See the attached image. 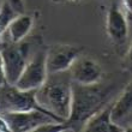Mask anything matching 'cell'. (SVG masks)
I'll return each instance as SVG.
<instances>
[{
  "mask_svg": "<svg viewBox=\"0 0 132 132\" xmlns=\"http://www.w3.org/2000/svg\"><path fill=\"white\" fill-rule=\"evenodd\" d=\"M112 96V89L94 85H80L72 82V107L67 124L73 130H82L90 117L106 107Z\"/></svg>",
  "mask_w": 132,
  "mask_h": 132,
  "instance_id": "obj_1",
  "label": "cell"
},
{
  "mask_svg": "<svg viewBox=\"0 0 132 132\" xmlns=\"http://www.w3.org/2000/svg\"><path fill=\"white\" fill-rule=\"evenodd\" d=\"M49 75L46 83L36 90V98L46 112L61 121H67L72 107V80Z\"/></svg>",
  "mask_w": 132,
  "mask_h": 132,
  "instance_id": "obj_2",
  "label": "cell"
},
{
  "mask_svg": "<svg viewBox=\"0 0 132 132\" xmlns=\"http://www.w3.org/2000/svg\"><path fill=\"white\" fill-rule=\"evenodd\" d=\"M35 109L46 112L37 102L36 90H22L12 84L0 87V113L28 112Z\"/></svg>",
  "mask_w": 132,
  "mask_h": 132,
  "instance_id": "obj_3",
  "label": "cell"
},
{
  "mask_svg": "<svg viewBox=\"0 0 132 132\" xmlns=\"http://www.w3.org/2000/svg\"><path fill=\"white\" fill-rule=\"evenodd\" d=\"M0 55L3 58L7 83L14 85L31 58L29 56L28 43L24 41L18 43H6L0 51Z\"/></svg>",
  "mask_w": 132,
  "mask_h": 132,
  "instance_id": "obj_4",
  "label": "cell"
},
{
  "mask_svg": "<svg viewBox=\"0 0 132 132\" xmlns=\"http://www.w3.org/2000/svg\"><path fill=\"white\" fill-rule=\"evenodd\" d=\"M48 76L47 49H43L36 52L30 58L14 85L22 90H37L46 83Z\"/></svg>",
  "mask_w": 132,
  "mask_h": 132,
  "instance_id": "obj_5",
  "label": "cell"
},
{
  "mask_svg": "<svg viewBox=\"0 0 132 132\" xmlns=\"http://www.w3.org/2000/svg\"><path fill=\"white\" fill-rule=\"evenodd\" d=\"M83 47L67 43H54L47 48V69L49 75L67 72L75 60L82 55Z\"/></svg>",
  "mask_w": 132,
  "mask_h": 132,
  "instance_id": "obj_6",
  "label": "cell"
},
{
  "mask_svg": "<svg viewBox=\"0 0 132 132\" xmlns=\"http://www.w3.org/2000/svg\"><path fill=\"white\" fill-rule=\"evenodd\" d=\"M1 115L6 121L9 130L13 132L36 131L45 122L58 120L51 114L38 109L28 112H7V113H1Z\"/></svg>",
  "mask_w": 132,
  "mask_h": 132,
  "instance_id": "obj_7",
  "label": "cell"
},
{
  "mask_svg": "<svg viewBox=\"0 0 132 132\" xmlns=\"http://www.w3.org/2000/svg\"><path fill=\"white\" fill-rule=\"evenodd\" d=\"M70 79L80 85H94L101 82L103 71L101 65L90 56L79 55L69 69Z\"/></svg>",
  "mask_w": 132,
  "mask_h": 132,
  "instance_id": "obj_8",
  "label": "cell"
},
{
  "mask_svg": "<svg viewBox=\"0 0 132 132\" xmlns=\"http://www.w3.org/2000/svg\"><path fill=\"white\" fill-rule=\"evenodd\" d=\"M106 34L115 46L125 43L129 36V22L126 13L118 4L113 3L107 11L106 16Z\"/></svg>",
  "mask_w": 132,
  "mask_h": 132,
  "instance_id": "obj_9",
  "label": "cell"
},
{
  "mask_svg": "<svg viewBox=\"0 0 132 132\" xmlns=\"http://www.w3.org/2000/svg\"><path fill=\"white\" fill-rule=\"evenodd\" d=\"M34 23L35 18L31 14H16L10 22V24L7 25L3 40H6L7 43H18V42L24 41L29 32L31 31Z\"/></svg>",
  "mask_w": 132,
  "mask_h": 132,
  "instance_id": "obj_10",
  "label": "cell"
},
{
  "mask_svg": "<svg viewBox=\"0 0 132 132\" xmlns=\"http://www.w3.org/2000/svg\"><path fill=\"white\" fill-rule=\"evenodd\" d=\"M83 131H122V127L118 125L112 118V104H107L106 107L95 113L93 117L87 120L82 127Z\"/></svg>",
  "mask_w": 132,
  "mask_h": 132,
  "instance_id": "obj_11",
  "label": "cell"
},
{
  "mask_svg": "<svg viewBox=\"0 0 132 132\" xmlns=\"http://www.w3.org/2000/svg\"><path fill=\"white\" fill-rule=\"evenodd\" d=\"M132 112V80L130 82L115 102L112 103V118L115 122L120 121Z\"/></svg>",
  "mask_w": 132,
  "mask_h": 132,
  "instance_id": "obj_12",
  "label": "cell"
},
{
  "mask_svg": "<svg viewBox=\"0 0 132 132\" xmlns=\"http://www.w3.org/2000/svg\"><path fill=\"white\" fill-rule=\"evenodd\" d=\"M16 14L18 13L5 1L3 10L0 11V41H3L4 35H5V31L7 29V25L10 24V22L12 21V18Z\"/></svg>",
  "mask_w": 132,
  "mask_h": 132,
  "instance_id": "obj_13",
  "label": "cell"
},
{
  "mask_svg": "<svg viewBox=\"0 0 132 132\" xmlns=\"http://www.w3.org/2000/svg\"><path fill=\"white\" fill-rule=\"evenodd\" d=\"M17 13L24 12V0H5Z\"/></svg>",
  "mask_w": 132,
  "mask_h": 132,
  "instance_id": "obj_14",
  "label": "cell"
},
{
  "mask_svg": "<svg viewBox=\"0 0 132 132\" xmlns=\"http://www.w3.org/2000/svg\"><path fill=\"white\" fill-rule=\"evenodd\" d=\"M7 83L6 79V73H5V67H4V63H3V58L0 55V87H3Z\"/></svg>",
  "mask_w": 132,
  "mask_h": 132,
  "instance_id": "obj_15",
  "label": "cell"
},
{
  "mask_svg": "<svg viewBox=\"0 0 132 132\" xmlns=\"http://www.w3.org/2000/svg\"><path fill=\"white\" fill-rule=\"evenodd\" d=\"M121 5L125 10V13L132 16V0H121Z\"/></svg>",
  "mask_w": 132,
  "mask_h": 132,
  "instance_id": "obj_16",
  "label": "cell"
},
{
  "mask_svg": "<svg viewBox=\"0 0 132 132\" xmlns=\"http://www.w3.org/2000/svg\"><path fill=\"white\" fill-rule=\"evenodd\" d=\"M127 59H129V61L132 64V43L130 45L129 49H127Z\"/></svg>",
  "mask_w": 132,
  "mask_h": 132,
  "instance_id": "obj_17",
  "label": "cell"
},
{
  "mask_svg": "<svg viewBox=\"0 0 132 132\" xmlns=\"http://www.w3.org/2000/svg\"><path fill=\"white\" fill-rule=\"evenodd\" d=\"M55 3H78L80 0H53Z\"/></svg>",
  "mask_w": 132,
  "mask_h": 132,
  "instance_id": "obj_18",
  "label": "cell"
},
{
  "mask_svg": "<svg viewBox=\"0 0 132 132\" xmlns=\"http://www.w3.org/2000/svg\"><path fill=\"white\" fill-rule=\"evenodd\" d=\"M4 4H5V0H0V11L3 10V7H4Z\"/></svg>",
  "mask_w": 132,
  "mask_h": 132,
  "instance_id": "obj_19",
  "label": "cell"
}]
</instances>
